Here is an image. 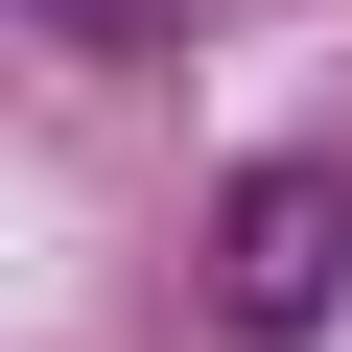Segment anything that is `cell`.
<instances>
[{"label":"cell","mask_w":352,"mask_h":352,"mask_svg":"<svg viewBox=\"0 0 352 352\" xmlns=\"http://www.w3.org/2000/svg\"><path fill=\"white\" fill-rule=\"evenodd\" d=\"M352 305V164H235V212H212V329L235 352H305Z\"/></svg>","instance_id":"obj_1"}]
</instances>
